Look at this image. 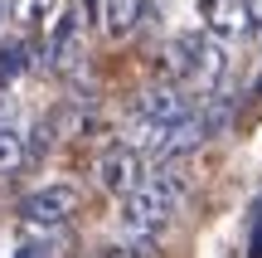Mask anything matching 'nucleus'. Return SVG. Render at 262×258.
I'll return each mask as SVG.
<instances>
[{"label":"nucleus","instance_id":"14","mask_svg":"<svg viewBox=\"0 0 262 258\" xmlns=\"http://www.w3.org/2000/svg\"><path fill=\"white\" fill-rule=\"evenodd\" d=\"M150 249H146V244H136V249H112V253H107V258H146Z\"/></svg>","mask_w":262,"mask_h":258},{"label":"nucleus","instance_id":"2","mask_svg":"<svg viewBox=\"0 0 262 258\" xmlns=\"http://www.w3.org/2000/svg\"><path fill=\"white\" fill-rule=\"evenodd\" d=\"M170 68H175L185 83H194L199 93H219V83H224V73H228V54H224V44H219L214 34H180L175 44H170Z\"/></svg>","mask_w":262,"mask_h":258},{"label":"nucleus","instance_id":"11","mask_svg":"<svg viewBox=\"0 0 262 258\" xmlns=\"http://www.w3.org/2000/svg\"><path fill=\"white\" fill-rule=\"evenodd\" d=\"M25 64H29V49H25V44H5V49H0V88L15 83Z\"/></svg>","mask_w":262,"mask_h":258},{"label":"nucleus","instance_id":"6","mask_svg":"<svg viewBox=\"0 0 262 258\" xmlns=\"http://www.w3.org/2000/svg\"><path fill=\"white\" fill-rule=\"evenodd\" d=\"M199 112V103L185 93V88H170V83H160V88H146V97H141V107H136V117L141 122H150V127H175V122H185V117H194Z\"/></svg>","mask_w":262,"mask_h":258},{"label":"nucleus","instance_id":"12","mask_svg":"<svg viewBox=\"0 0 262 258\" xmlns=\"http://www.w3.org/2000/svg\"><path fill=\"white\" fill-rule=\"evenodd\" d=\"M248 258H262V200L253 210V244H248Z\"/></svg>","mask_w":262,"mask_h":258},{"label":"nucleus","instance_id":"9","mask_svg":"<svg viewBox=\"0 0 262 258\" xmlns=\"http://www.w3.org/2000/svg\"><path fill=\"white\" fill-rule=\"evenodd\" d=\"M146 19V0H102V25L107 34H131V29Z\"/></svg>","mask_w":262,"mask_h":258},{"label":"nucleus","instance_id":"8","mask_svg":"<svg viewBox=\"0 0 262 258\" xmlns=\"http://www.w3.org/2000/svg\"><path fill=\"white\" fill-rule=\"evenodd\" d=\"M83 15H88L83 0H78V5H68L63 15H58L54 34H49V44H44V64H49V68H58L68 54H73V39H78V25H83Z\"/></svg>","mask_w":262,"mask_h":258},{"label":"nucleus","instance_id":"3","mask_svg":"<svg viewBox=\"0 0 262 258\" xmlns=\"http://www.w3.org/2000/svg\"><path fill=\"white\" fill-rule=\"evenodd\" d=\"M78 210V185L58 181V185H39V190L25 195V205H19V214H25L29 229H58V224H68Z\"/></svg>","mask_w":262,"mask_h":258},{"label":"nucleus","instance_id":"5","mask_svg":"<svg viewBox=\"0 0 262 258\" xmlns=\"http://www.w3.org/2000/svg\"><path fill=\"white\" fill-rule=\"evenodd\" d=\"M199 19L214 39H243L262 25L257 0H199Z\"/></svg>","mask_w":262,"mask_h":258},{"label":"nucleus","instance_id":"13","mask_svg":"<svg viewBox=\"0 0 262 258\" xmlns=\"http://www.w3.org/2000/svg\"><path fill=\"white\" fill-rule=\"evenodd\" d=\"M15 258H54V244H25Z\"/></svg>","mask_w":262,"mask_h":258},{"label":"nucleus","instance_id":"7","mask_svg":"<svg viewBox=\"0 0 262 258\" xmlns=\"http://www.w3.org/2000/svg\"><path fill=\"white\" fill-rule=\"evenodd\" d=\"M29 161V127L10 103H0V171H19Z\"/></svg>","mask_w":262,"mask_h":258},{"label":"nucleus","instance_id":"10","mask_svg":"<svg viewBox=\"0 0 262 258\" xmlns=\"http://www.w3.org/2000/svg\"><path fill=\"white\" fill-rule=\"evenodd\" d=\"M54 5L58 0H10V15H15L19 29H34V25H44L54 15Z\"/></svg>","mask_w":262,"mask_h":258},{"label":"nucleus","instance_id":"1","mask_svg":"<svg viewBox=\"0 0 262 258\" xmlns=\"http://www.w3.org/2000/svg\"><path fill=\"white\" fill-rule=\"evenodd\" d=\"M180 200H185V181H180L175 171H156L136 195H126V205H122V234L131 244H150L170 224V214L180 210Z\"/></svg>","mask_w":262,"mask_h":258},{"label":"nucleus","instance_id":"4","mask_svg":"<svg viewBox=\"0 0 262 258\" xmlns=\"http://www.w3.org/2000/svg\"><path fill=\"white\" fill-rule=\"evenodd\" d=\"M150 175H156L150 171V156H141L136 146H117V151H107L102 161H97V181H102L112 195H122V200L136 195Z\"/></svg>","mask_w":262,"mask_h":258}]
</instances>
